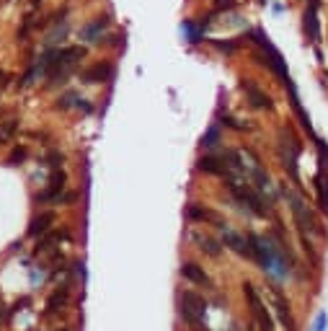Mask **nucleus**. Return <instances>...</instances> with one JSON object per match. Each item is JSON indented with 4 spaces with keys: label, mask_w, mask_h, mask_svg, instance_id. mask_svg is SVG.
I'll use <instances>...</instances> for the list:
<instances>
[{
    "label": "nucleus",
    "mask_w": 328,
    "mask_h": 331,
    "mask_svg": "<svg viewBox=\"0 0 328 331\" xmlns=\"http://www.w3.org/2000/svg\"><path fill=\"white\" fill-rule=\"evenodd\" d=\"M5 86H8V72L0 68V88H5Z\"/></svg>",
    "instance_id": "obj_28"
},
{
    "label": "nucleus",
    "mask_w": 328,
    "mask_h": 331,
    "mask_svg": "<svg viewBox=\"0 0 328 331\" xmlns=\"http://www.w3.org/2000/svg\"><path fill=\"white\" fill-rule=\"evenodd\" d=\"M78 109H83V112H90V104H88V101L86 98H78V104H75Z\"/></svg>",
    "instance_id": "obj_27"
},
{
    "label": "nucleus",
    "mask_w": 328,
    "mask_h": 331,
    "mask_svg": "<svg viewBox=\"0 0 328 331\" xmlns=\"http://www.w3.org/2000/svg\"><path fill=\"white\" fill-rule=\"evenodd\" d=\"M243 295H245V300H248V306H251V318L259 324V331H277L274 329V318H271V313L266 310V306H263L256 284L243 282Z\"/></svg>",
    "instance_id": "obj_3"
},
{
    "label": "nucleus",
    "mask_w": 328,
    "mask_h": 331,
    "mask_svg": "<svg viewBox=\"0 0 328 331\" xmlns=\"http://www.w3.org/2000/svg\"><path fill=\"white\" fill-rule=\"evenodd\" d=\"M62 331H70V329H62Z\"/></svg>",
    "instance_id": "obj_30"
},
{
    "label": "nucleus",
    "mask_w": 328,
    "mask_h": 331,
    "mask_svg": "<svg viewBox=\"0 0 328 331\" xmlns=\"http://www.w3.org/2000/svg\"><path fill=\"white\" fill-rule=\"evenodd\" d=\"M114 75V65L111 62H96L88 70H83V83H101V80H111Z\"/></svg>",
    "instance_id": "obj_13"
},
{
    "label": "nucleus",
    "mask_w": 328,
    "mask_h": 331,
    "mask_svg": "<svg viewBox=\"0 0 328 331\" xmlns=\"http://www.w3.org/2000/svg\"><path fill=\"white\" fill-rule=\"evenodd\" d=\"M67 187V173L65 171H52L49 173V184H47V189L42 191V194H36L34 202L36 205H47V202H62V191H65Z\"/></svg>",
    "instance_id": "obj_5"
},
{
    "label": "nucleus",
    "mask_w": 328,
    "mask_h": 331,
    "mask_svg": "<svg viewBox=\"0 0 328 331\" xmlns=\"http://www.w3.org/2000/svg\"><path fill=\"white\" fill-rule=\"evenodd\" d=\"M222 246H227L233 254H238L241 259H251V246H248V238H243L241 233H235L230 225L222 231Z\"/></svg>",
    "instance_id": "obj_11"
},
{
    "label": "nucleus",
    "mask_w": 328,
    "mask_h": 331,
    "mask_svg": "<svg viewBox=\"0 0 328 331\" xmlns=\"http://www.w3.org/2000/svg\"><path fill=\"white\" fill-rule=\"evenodd\" d=\"M194 241H197V248L202 254H207V256H212V259H217V256L222 254V241H217V238H212V236H202V233H194Z\"/></svg>",
    "instance_id": "obj_14"
},
{
    "label": "nucleus",
    "mask_w": 328,
    "mask_h": 331,
    "mask_svg": "<svg viewBox=\"0 0 328 331\" xmlns=\"http://www.w3.org/2000/svg\"><path fill=\"white\" fill-rule=\"evenodd\" d=\"M178 274L184 277L186 282H191V284H197V287H212V280H209V274H207V269L199 261H194V259H186V261H181V269H178Z\"/></svg>",
    "instance_id": "obj_6"
},
{
    "label": "nucleus",
    "mask_w": 328,
    "mask_h": 331,
    "mask_svg": "<svg viewBox=\"0 0 328 331\" xmlns=\"http://www.w3.org/2000/svg\"><path fill=\"white\" fill-rule=\"evenodd\" d=\"M282 194H284V199L289 202V210H292V215H295V223L300 225V233H303V236H305V233L323 236V228H321V223L315 220V215L310 213V207H307L292 189H289V187H282Z\"/></svg>",
    "instance_id": "obj_2"
},
{
    "label": "nucleus",
    "mask_w": 328,
    "mask_h": 331,
    "mask_svg": "<svg viewBox=\"0 0 328 331\" xmlns=\"http://www.w3.org/2000/svg\"><path fill=\"white\" fill-rule=\"evenodd\" d=\"M315 191H318V210H321V213H328V173L326 171H318Z\"/></svg>",
    "instance_id": "obj_16"
},
{
    "label": "nucleus",
    "mask_w": 328,
    "mask_h": 331,
    "mask_svg": "<svg viewBox=\"0 0 328 331\" xmlns=\"http://www.w3.org/2000/svg\"><path fill=\"white\" fill-rule=\"evenodd\" d=\"M222 124L230 127V130H245V127H248V124H241L238 119H233V117H222Z\"/></svg>",
    "instance_id": "obj_25"
},
{
    "label": "nucleus",
    "mask_w": 328,
    "mask_h": 331,
    "mask_svg": "<svg viewBox=\"0 0 328 331\" xmlns=\"http://www.w3.org/2000/svg\"><path fill=\"white\" fill-rule=\"evenodd\" d=\"M176 308H178V318L189 326V331L204 326V316H207L204 295H199V292H194V290H178Z\"/></svg>",
    "instance_id": "obj_1"
},
{
    "label": "nucleus",
    "mask_w": 328,
    "mask_h": 331,
    "mask_svg": "<svg viewBox=\"0 0 328 331\" xmlns=\"http://www.w3.org/2000/svg\"><path fill=\"white\" fill-rule=\"evenodd\" d=\"M72 238V233H70V228L65 225V228H60V231H49L47 236H42L39 241H36V246H34V254L36 256H44V254H49V251H54L62 241H70Z\"/></svg>",
    "instance_id": "obj_7"
},
{
    "label": "nucleus",
    "mask_w": 328,
    "mask_h": 331,
    "mask_svg": "<svg viewBox=\"0 0 328 331\" xmlns=\"http://www.w3.org/2000/svg\"><path fill=\"white\" fill-rule=\"evenodd\" d=\"M54 223H57V215L52 213V210H42L39 215H34L31 217V223H29V238H36L39 241L42 236H47L49 231H54Z\"/></svg>",
    "instance_id": "obj_8"
},
{
    "label": "nucleus",
    "mask_w": 328,
    "mask_h": 331,
    "mask_svg": "<svg viewBox=\"0 0 328 331\" xmlns=\"http://www.w3.org/2000/svg\"><path fill=\"white\" fill-rule=\"evenodd\" d=\"M62 163H65V153H60V150H52L47 155V166H52L54 171H60L62 168Z\"/></svg>",
    "instance_id": "obj_22"
},
{
    "label": "nucleus",
    "mask_w": 328,
    "mask_h": 331,
    "mask_svg": "<svg viewBox=\"0 0 328 331\" xmlns=\"http://www.w3.org/2000/svg\"><path fill=\"white\" fill-rule=\"evenodd\" d=\"M326 324H328V313H318L315 324H313V331H326Z\"/></svg>",
    "instance_id": "obj_24"
},
{
    "label": "nucleus",
    "mask_w": 328,
    "mask_h": 331,
    "mask_svg": "<svg viewBox=\"0 0 328 331\" xmlns=\"http://www.w3.org/2000/svg\"><path fill=\"white\" fill-rule=\"evenodd\" d=\"M305 31H310L313 42L321 39V26H318V0H313L310 8L305 11Z\"/></svg>",
    "instance_id": "obj_17"
},
{
    "label": "nucleus",
    "mask_w": 328,
    "mask_h": 331,
    "mask_svg": "<svg viewBox=\"0 0 328 331\" xmlns=\"http://www.w3.org/2000/svg\"><path fill=\"white\" fill-rule=\"evenodd\" d=\"M8 318H11V308H8V310H0V326H3Z\"/></svg>",
    "instance_id": "obj_29"
},
{
    "label": "nucleus",
    "mask_w": 328,
    "mask_h": 331,
    "mask_svg": "<svg viewBox=\"0 0 328 331\" xmlns=\"http://www.w3.org/2000/svg\"><path fill=\"white\" fill-rule=\"evenodd\" d=\"M197 168L202 171V173H215V176H225L227 173V163L222 155H202V158L197 161Z\"/></svg>",
    "instance_id": "obj_12"
},
{
    "label": "nucleus",
    "mask_w": 328,
    "mask_h": 331,
    "mask_svg": "<svg viewBox=\"0 0 328 331\" xmlns=\"http://www.w3.org/2000/svg\"><path fill=\"white\" fill-rule=\"evenodd\" d=\"M78 94H65V96H60L57 98V109H70V106H75L78 104Z\"/></svg>",
    "instance_id": "obj_23"
},
{
    "label": "nucleus",
    "mask_w": 328,
    "mask_h": 331,
    "mask_svg": "<svg viewBox=\"0 0 328 331\" xmlns=\"http://www.w3.org/2000/svg\"><path fill=\"white\" fill-rule=\"evenodd\" d=\"M243 91L248 94V98H251V106H256V109H271V98L263 94V91H259L256 86L251 83V78H243Z\"/></svg>",
    "instance_id": "obj_15"
},
{
    "label": "nucleus",
    "mask_w": 328,
    "mask_h": 331,
    "mask_svg": "<svg viewBox=\"0 0 328 331\" xmlns=\"http://www.w3.org/2000/svg\"><path fill=\"white\" fill-rule=\"evenodd\" d=\"M217 145H220V130H217V124H212L202 137V148H217Z\"/></svg>",
    "instance_id": "obj_20"
},
{
    "label": "nucleus",
    "mask_w": 328,
    "mask_h": 331,
    "mask_svg": "<svg viewBox=\"0 0 328 331\" xmlns=\"http://www.w3.org/2000/svg\"><path fill=\"white\" fill-rule=\"evenodd\" d=\"M18 127H21V119L18 117H8V119H3L0 122V145H8L16 137V132H18Z\"/></svg>",
    "instance_id": "obj_18"
},
{
    "label": "nucleus",
    "mask_w": 328,
    "mask_h": 331,
    "mask_svg": "<svg viewBox=\"0 0 328 331\" xmlns=\"http://www.w3.org/2000/svg\"><path fill=\"white\" fill-rule=\"evenodd\" d=\"M106 26H109V16H101V18H96V21H90L86 29H83V39H88V42H98L96 36L101 34Z\"/></svg>",
    "instance_id": "obj_19"
},
{
    "label": "nucleus",
    "mask_w": 328,
    "mask_h": 331,
    "mask_svg": "<svg viewBox=\"0 0 328 331\" xmlns=\"http://www.w3.org/2000/svg\"><path fill=\"white\" fill-rule=\"evenodd\" d=\"M215 47H217V49H222V52H233V49H235V44H233V42H215Z\"/></svg>",
    "instance_id": "obj_26"
},
{
    "label": "nucleus",
    "mask_w": 328,
    "mask_h": 331,
    "mask_svg": "<svg viewBox=\"0 0 328 331\" xmlns=\"http://www.w3.org/2000/svg\"><path fill=\"white\" fill-rule=\"evenodd\" d=\"M67 303H70V284H60L57 290H52V292H49L47 303H44V318L57 316L60 310H65V308H67Z\"/></svg>",
    "instance_id": "obj_10"
},
{
    "label": "nucleus",
    "mask_w": 328,
    "mask_h": 331,
    "mask_svg": "<svg viewBox=\"0 0 328 331\" xmlns=\"http://www.w3.org/2000/svg\"><path fill=\"white\" fill-rule=\"evenodd\" d=\"M26 155H29V150H26L23 145H18V148H13L11 155H8V163H11V166H21L26 161Z\"/></svg>",
    "instance_id": "obj_21"
},
{
    "label": "nucleus",
    "mask_w": 328,
    "mask_h": 331,
    "mask_svg": "<svg viewBox=\"0 0 328 331\" xmlns=\"http://www.w3.org/2000/svg\"><path fill=\"white\" fill-rule=\"evenodd\" d=\"M269 292H271V306H274V313L279 318V324L284 331H297V321H295V313H292V306L289 300L282 295V290L277 284H269Z\"/></svg>",
    "instance_id": "obj_4"
},
{
    "label": "nucleus",
    "mask_w": 328,
    "mask_h": 331,
    "mask_svg": "<svg viewBox=\"0 0 328 331\" xmlns=\"http://www.w3.org/2000/svg\"><path fill=\"white\" fill-rule=\"evenodd\" d=\"M186 220H189V223H215L220 231L227 228V223H222L212 210L204 207V205H199V202H189V205H186Z\"/></svg>",
    "instance_id": "obj_9"
}]
</instances>
